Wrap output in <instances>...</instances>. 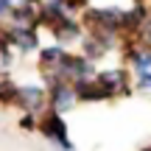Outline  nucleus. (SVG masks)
Wrapping results in <instances>:
<instances>
[{
	"label": "nucleus",
	"instance_id": "3",
	"mask_svg": "<svg viewBox=\"0 0 151 151\" xmlns=\"http://www.w3.org/2000/svg\"><path fill=\"white\" fill-rule=\"evenodd\" d=\"M39 129H42V134L48 137L50 143H65L67 140V126H65V120H62V115H56V112L45 115Z\"/></svg>",
	"mask_w": 151,
	"mask_h": 151
},
{
	"label": "nucleus",
	"instance_id": "4",
	"mask_svg": "<svg viewBox=\"0 0 151 151\" xmlns=\"http://www.w3.org/2000/svg\"><path fill=\"white\" fill-rule=\"evenodd\" d=\"M6 34H9V45H14L20 53H28V50H34V48L39 45L37 31H34V28H14V25H11Z\"/></svg>",
	"mask_w": 151,
	"mask_h": 151
},
{
	"label": "nucleus",
	"instance_id": "1",
	"mask_svg": "<svg viewBox=\"0 0 151 151\" xmlns=\"http://www.w3.org/2000/svg\"><path fill=\"white\" fill-rule=\"evenodd\" d=\"M76 101H78V98H76L73 84H56V87H50V106H53L56 115H62V112H67V109H73Z\"/></svg>",
	"mask_w": 151,
	"mask_h": 151
},
{
	"label": "nucleus",
	"instance_id": "8",
	"mask_svg": "<svg viewBox=\"0 0 151 151\" xmlns=\"http://www.w3.org/2000/svg\"><path fill=\"white\" fill-rule=\"evenodd\" d=\"M65 50L59 48V45H53V48H45L42 50V70H53V67H59L62 62H65Z\"/></svg>",
	"mask_w": 151,
	"mask_h": 151
},
{
	"label": "nucleus",
	"instance_id": "10",
	"mask_svg": "<svg viewBox=\"0 0 151 151\" xmlns=\"http://www.w3.org/2000/svg\"><path fill=\"white\" fill-rule=\"evenodd\" d=\"M87 3L90 0H65V9L67 11H81V9H87Z\"/></svg>",
	"mask_w": 151,
	"mask_h": 151
},
{
	"label": "nucleus",
	"instance_id": "9",
	"mask_svg": "<svg viewBox=\"0 0 151 151\" xmlns=\"http://www.w3.org/2000/svg\"><path fill=\"white\" fill-rule=\"evenodd\" d=\"M17 92H20V87L11 78H3L0 76V101L3 104H17Z\"/></svg>",
	"mask_w": 151,
	"mask_h": 151
},
{
	"label": "nucleus",
	"instance_id": "13",
	"mask_svg": "<svg viewBox=\"0 0 151 151\" xmlns=\"http://www.w3.org/2000/svg\"><path fill=\"white\" fill-rule=\"evenodd\" d=\"M146 151H151V148H146Z\"/></svg>",
	"mask_w": 151,
	"mask_h": 151
},
{
	"label": "nucleus",
	"instance_id": "2",
	"mask_svg": "<svg viewBox=\"0 0 151 151\" xmlns=\"http://www.w3.org/2000/svg\"><path fill=\"white\" fill-rule=\"evenodd\" d=\"M95 81L109 92V95H115V92H129V84H126V81H129V76H126V70H120V67L98 73V78H95Z\"/></svg>",
	"mask_w": 151,
	"mask_h": 151
},
{
	"label": "nucleus",
	"instance_id": "12",
	"mask_svg": "<svg viewBox=\"0 0 151 151\" xmlns=\"http://www.w3.org/2000/svg\"><path fill=\"white\" fill-rule=\"evenodd\" d=\"M20 126L22 129H37V118H34V115H25V118L20 120Z\"/></svg>",
	"mask_w": 151,
	"mask_h": 151
},
{
	"label": "nucleus",
	"instance_id": "7",
	"mask_svg": "<svg viewBox=\"0 0 151 151\" xmlns=\"http://www.w3.org/2000/svg\"><path fill=\"white\" fill-rule=\"evenodd\" d=\"M53 34H56V39H59V42H73V39H78L81 28H78V22H76L73 17H67L65 22H59V25L53 28Z\"/></svg>",
	"mask_w": 151,
	"mask_h": 151
},
{
	"label": "nucleus",
	"instance_id": "6",
	"mask_svg": "<svg viewBox=\"0 0 151 151\" xmlns=\"http://www.w3.org/2000/svg\"><path fill=\"white\" fill-rule=\"evenodd\" d=\"M17 104H22V106L34 115L37 109L45 106V92L39 90V87H20V92H17Z\"/></svg>",
	"mask_w": 151,
	"mask_h": 151
},
{
	"label": "nucleus",
	"instance_id": "11",
	"mask_svg": "<svg viewBox=\"0 0 151 151\" xmlns=\"http://www.w3.org/2000/svg\"><path fill=\"white\" fill-rule=\"evenodd\" d=\"M11 11H14V3L11 0H0V17H11Z\"/></svg>",
	"mask_w": 151,
	"mask_h": 151
},
{
	"label": "nucleus",
	"instance_id": "5",
	"mask_svg": "<svg viewBox=\"0 0 151 151\" xmlns=\"http://www.w3.org/2000/svg\"><path fill=\"white\" fill-rule=\"evenodd\" d=\"M73 90H76V98H78V101H104V98H112V95H109V92L104 90V87L98 84L95 78L76 81Z\"/></svg>",
	"mask_w": 151,
	"mask_h": 151
}]
</instances>
